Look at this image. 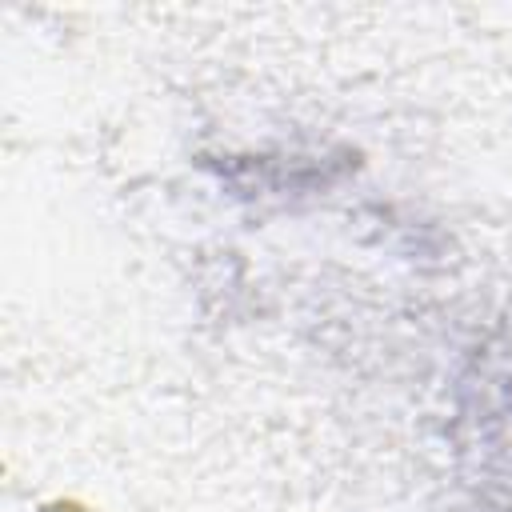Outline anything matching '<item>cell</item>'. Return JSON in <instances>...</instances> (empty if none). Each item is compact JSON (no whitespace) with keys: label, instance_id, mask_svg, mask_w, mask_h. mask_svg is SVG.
Masks as SVG:
<instances>
[{"label":"cell","instance_id":"1","mask_svg":"<svg viewBox=\"0 0 512 512\" xmlns=\"http://www.w3.org/2000/svg\"><path fill=\"white\" fill-rule=\"evenodd\" d=\"M460 420L468 424L464 452L476 460V472L512 504V328L476 356Z\"/></svg>","mask_w":512,"mask_h":512}]
</instances>
